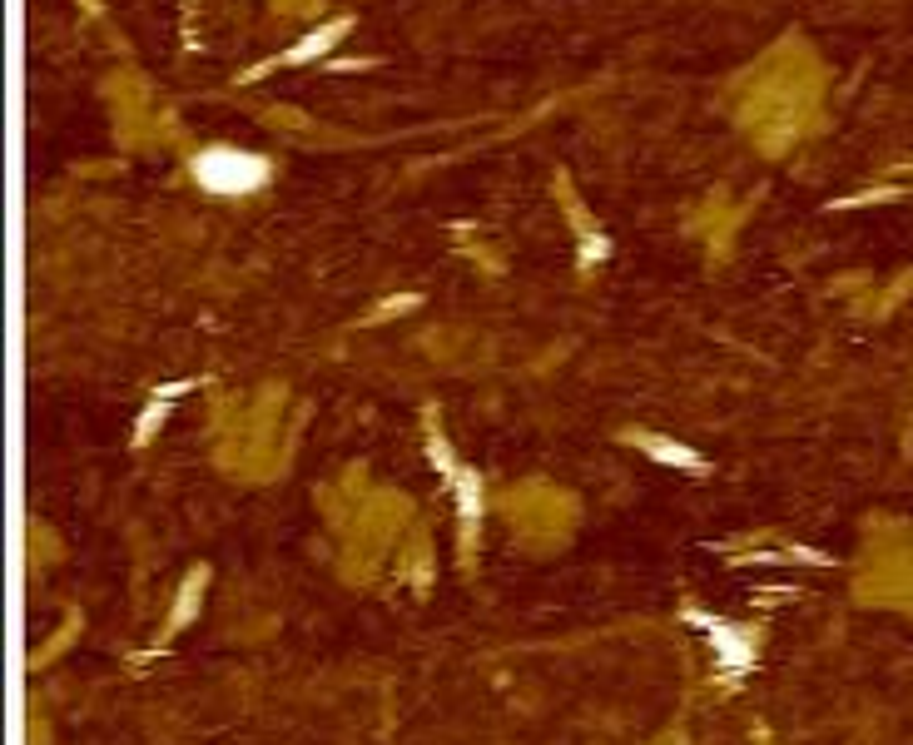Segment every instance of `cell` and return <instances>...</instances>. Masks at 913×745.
Segmentation results:
<instances>
[{
    "mask_svg": "<svg viewBox=\"0 0 913 745\" xmlns=\"http://www.w3.org/2000/svg\"><path fill=\"white\" fill-rule=\"evenodd\" d=\"M194 174L214 194H254L263 179H268V159L244 154V149H204L194 159Z\"/></svg>",
    "mask_w": 913,
    "mask_h": 745,
    "instance_id": "6da1fadb",
    "label": "cell"
},
{
    "mask_svg": "<svg viewBox=\"0 0 913 745\" xmlns=\"http://www.w3.org/2000/svg\"><path fill=\"white\" fill-rule=\"evenodd\" d=\"M169 418V398L164 393H154V403H149V413H139V428H134V447H144L154 433H159V423Z\"/></svg>",
    "mask_w": 913,
    "mask_h": 745,
    "instance_id": "52a82bcc",
    "label": "cell"
},
{
    "mask_svg": "<svg viewBox=\"0 0 913 745\" xmlns=\"http://www.w3.org/2000/svg\"><path fill=\"white\" fill-rule=\"evenodd\" d=\"M631 443L636 447H646L655 462H670V467H680V472H710L705 467V457H695L690 447H680V443H670V438H651V433H631Z\"/></svg>",
    "mask_w": 913,
    "mask_h": 745,
    "instance_id": "3957f363",
    "label": "cell"
},
{
    "mask_svg": "<svg viewBox=\"0 0 913 745\" xmlns=\"http://www.w3.org/2000/svg\"><path fill=\"white\" fill-rule=\"evenodd\" d=\"M412 303H417V294H397V298H388V303H378L373 318H397V313H407Z\"/></svg>",
    "mask_w": 913,
    "mask_h": 745,
    "instance_id": "ba28073f",
    "label": "cell"
},
{
    "mask_svg": "<svg viewBox=\"0 0 913 745\" xmlns=\"http://www.w3.org/2000/svg\"><path fill=\"white\" fill-rule=\"evenodd\" d=\"M452 482H457V502H462V532H467V547H472L477 517H482V482H477V472H457Z\"/></svg>",
    "mask_w": 913,
    "mask_h": 745,
    "instance_id": "277c9868",
    "label": "cell"
},
{
    "mask_svg": "<svg viewBox=\"0 0 913 745\" xmlns=\"http://www.w3.org/2000/svg\"><path fill=\"white\" fill-rule=\"evenodd\" d=\"M199 592H204V572H194V582L179 592V601H174V611H169V631H179L194 611H199Z\"/></svg>",
    "mask_w": 913,
    "mask_h": 745,
    "instance_id": "8992f818",
    "label": "cell"
},
{
    "mask_svg": "<svg viewBox=\"0 0 913 745\" xmlns=\"http://www.w3.org/2000/svg\"><path fill=\"white\" fill-rule=\"evenodd\" d=\"M343 35H348V20H328V25H318L313 35H303L293 50H283V55H278V65H303V60H318V55H323L328 45H338Z\"/></svg>",
    "mask_w": 913,
    "mask_h": 745,
    "instance_id": "7a4b0ae2",
    "label": "cell"
},
{
    "mask_svg": "<svg viewBox=\"0 0 913 745\" xmlns=\"http://www.w3.org/2000/svg\"><path fill=\"white\" fill-rule=\"evenodd\" d=\"M705 631H710V641L720 646V656H725V666H745L750 661V646H740V636L725 626V621H715V616H695Z\"/></svg>",
    "mask_w": 913,
    "mask_h": 745,
    "instance_id": "5b68a950",
    "label": "cell"
}]
</instances>
